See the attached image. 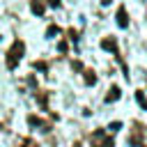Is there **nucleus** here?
<instances>
[{
  "label": "nucleus",
  "mask_w": 147,
  "mask_h": 147,
  "mask_svg": "<svg viewBox=\"0 0 147 147\" xmlns=\"http://www.w3.org/2000/svg\"><path fill=\"white\" fill-rule=\"evenodd\" d=\"M21 53H23V44H14V48L9 53V60H7V67L9 69L16 67V60H21Z\"/></svg>",
  "instance_id": "f257e3e1"
},
{
  "label": "nucleus",
  "mask_w": 147,
  "mask_h": 147,
  "mask_svg": "<svg viewBox=\"0 0 147 147\" xmlns=\"http://www.w3.org/2000/svg\"><path fill=\"white\" fill-rule=\"evenodd\" d=\"M117 99H119V90H117V87H113V90H110V94L106 96V101L110 103V101H117Z\"/></svg>",
  "instance_id": "f03ea898"
},
{
  "label": "nucleus",
  "mask_w": 147,
  "mask_h": 147,
  "mask_svg": "<svg viewBox=\"0 0 147 147\" xmlns=\"http://www.w3.org/2000/svg\"><path fill=\"white\" fill-rule=\"evenodd\" d=\"M119 25H126V18H124V9H119Z\"/></svg>",
  "instance_id": "7ed1b4c3"
}]
</instances>
